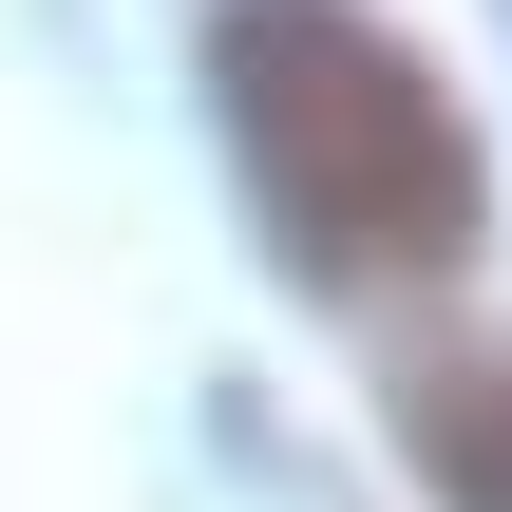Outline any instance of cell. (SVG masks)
Wrapping results in <instances>:
<instances>
[{
	"label": "cell",
	"instance_id": "obj_1",
	"mask_svg": "<svg viewBox=\"0 0 512 512\" xmlns=\"http://www.w3.org/2000/svg\"><path fill=\"white\" fill-rule=\"evenodd\" d=\"M209 95H228V152H247L285 266L342 285V304H361V285H437V266L475 247V209H494L456 95H437L361 0H228V19H209Z\"/></svg>",
	"mask_w": 512,
	"mask_h": 512
},
{
	"label": "cell",
	"instance_id": "obj_2",
	"mask_svg": "<svg viewBox=\"0 0 512 512\" xmlns=\"http://www.w3.org/2000/svg\"><path fill=\"white\" fill-rule=\"evenodd\" d=\"M399 456L437 512H512V342H456L399 380Z\"/></svg>",
	"mask_w": 512,
	"mask_h": 512
},
{
	"label": "cell",
	"instance_id": "obj_3",
	"mask_svg": "<svg viewBox=\"0 0 512 512\" xmlns=\"http://www.w3.org/2000/svg\"><path fill=\"white\" fill-rule=\"evenodd\" d=\"M494 19H512V0H494Z\"/></svg>",
	"mask_w": 512,
	"mask_h": 512
}]
</instances>
